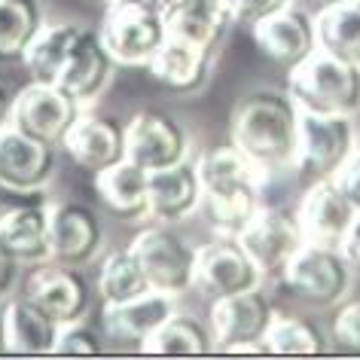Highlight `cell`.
<instances>
[{"mask_svg": "<svg viewBox=\"0 0 360 360\" xmlns=\"http://www.w3.org/2000/svg\"><path fill=\"white\" fill-rule=\"evenodd\" d=\"M22 61L31 79L65 89L79 104H92L110 86L116 68L101 34L74 22H46Z\"/></svg>", "mask_w": 360, "mask_h": 360, "instance_id": "6da1fadb", "label": "cell"}, {"mask_svg": "<svg viewBox=\"0 0 360 360\" xmlns=\"http://www.w3.org/2000/svg\"><path fill=\"white\" fill-rule=\"evenodd\" d=\"M202 177V217L217 236H238L250 217L263 208V195L269 171H263L248 153L236 143H217L205 150L199 159Z\"/></svg>", "mask_w": 360, "mask_h": 360, "instance_id": "7a4b0ae2", "label": "cell"}, {"mask_svg": "<svg viewBox=\"0 0 360 360\" xmlns=\"http://www.w3.org/2000/svg\"><path fill=\"white\" fill-rule=\"evenodd\" d=\"M300 113L302 110L290 92L254 89L232 110V143L269 174L293 168L296 141H300Z\"/></svg>", "mask_w": 360, "mask_h": 360, "instance_id": "3957f363", "label": "cell"}, {"mask_svg": "<svg viewBox=\"0 0 360 360\" xmlns=\"http://www.w3.org/2000/svg\"><path fill=\"white\" fill-rule=\"evenodd\" d=\"M287 92L293 95L300 110L357 116V110H360V65L342 61L318 46L302 65L287 70Z\"/></svg>", "mask_w": 360, "mask_h": 360, "instance_id": "277c9868", "label": "cell"}, {"mask_svg": "<svg viewBox=\"0 0 360 360\" xmlns=\"http://www.w3.org/2000/svg\"><path fill=\"white\" fill-rule=\"evenodd\" d=\"M101 43L113 56L116 68H143L168 40L162 10L150 0H110L101 22Z\"/></svg>", "mask_w": 360, "mask_h": 360, "instance_id": "5b68a950", "label": "cell"}, {"mask_svg": "<svg viewBox=\"0 0 360 360\" xmlns=\"http://www.w3.org/2000/svg\"><path fill=\"white\" fill-rule=\"evenodd\" d=\"M360 147L354 116L348 113H300V141H296L293 168L309 180L336 177L339 168Z\"/></svg>", "mask_w": 360, "mask_h": 360, "instance_id": "8992f818", "label": "cell"}, {"mask_svg": "<svg viewBox=\"0 0 360 360\" xmlns=\"http://www.w3.org/2000/svg\"><path fill=\"white\" fill-rule=\"evenodd\" d=\"M351 275L354 269L342 254V248H323V245H305L290 257L284 266V284L290 287L296 300L314 305V309H330L339 305L351 290Z\"/></svg>", "mask_w": 360, "mask_h": 360, "instance_id": "52a82bcc", "label": "cell"}, {"mask_svg": "<svg viewBox=\"0 0 360 360\" xmlns=\"http://www.w3.org/2000/svg\"><path fill=\"white\" fill-rule=\"evenodd\" d=\"M129 248L134 250V257L141 259L153 290L180 296L195 287L199 248L190 245L184 236H177L174 229H168V223L141 229Z\"/></svg>", "mask_w": 360, "mask_h": 360, "instance_id": "ba28073f", "label": "cell"}, {"mask_svg": "<svg viewBox=\"0 0 360 360\" xmlns=\"http://www.w3.org/2000/svg\"><path fill=\"white\" fill-rule=\"evenodd\" d=\"M263 272L254 257L245 250L238 236H214L208 245L199 248L195 259V287L208 300H220L229 293H241L263 284Z\"/></svg>", "mask_w": 360, "mask_h": 360, "instance_id": "9c48e42d", "label": "cell"}, {"mask_svg": "<svg viewBox=\"0 0 360 360\" xmlns=\"http://www.w3.org/2000/svg\"><path fill=\"white\" fill-rule=\"evenodd\" d=\"M79 113H83V104H79L74 95H68L65 89H58L52 83L31 79V83L15 95L10 122L19 125L31 138L52 143V147H61L65 134L70 131V125L77 122Z\"/></svg>", "mask_w": 360, "mask_h": 360, "instance_id": "30bf717a", "label": "cell"}, {"mask_svg": "<svg viewBox=\"0 0 360 360\" xmlns=\"http://www.w3.org/2000/svg\"><path fill=\"white\" fill-rule=\"evenodd\" d=\"M190 156V134L165 110H138L125 122V159L156 171Z\"/></svg>", "mask_w": 360, "mask_h": 360, "instance_id": "8fae6325", "label": "cell"}, {"mask_svg": "<svg viewBox=\"0 0 360 360\" xmlns=\"http://www.w3.org/2000/svg\"><path fill=\"white\" fill-rule=\"evenodd\" d=\"M272 318H275L272 300L259 287L211 300V311H208L214 342H217V351H223V354H229L241 342L266 339Z\"/></svg>", "mask_w": 360, "mask_h": 360, "instance_id": "7c38bea8", "label": "cell"}, {"mask_svg": "<svg viewBox=\"0 0 360 360\" xmlns=\"http://www.w3.org/2000/svg\"><path fill=\"white\" fill-rule=\"evenodd\" d=\"M238 241L254 257L263 275H281L290 257L305 245V236L296 220V211L290 214L284 208H259L238 232Z\"/></svg>", "mask_w": 360, "mask_h": 360, "instance_id": "4fadbf2b", "label": "cell"}, {"mask_svg": "<svg viewBox=\"0 0 360 360\" xmlns=\"http://www.w3.org/2000/svg\"><path fill=\"white\" fill-rule=\"evenodd\" d=\"M354 217H357V208L342 193L336 177L311 180V186L300 199V208H296V220L302 226L305 241L309 245H323V248H342Z\"/></svg>", "mask_w": 360, "mask_h": 360, "instance_id": "5bb4252c", "label": "cell"}, {"mask_svg": "<svg viewBox=\"0 0 360 360\" xmlns=\"http://www.w3.org/2000/svg\"><path fill=\"white\" fill-rule=\"evenodd\" d=\"M250 31H254V43L259 46V52L284 70L302 65L318 49V22H314L311 13L300 10L293 4L254 22Z\"/></svg>", "mask_w": 360, "mask_h": 360, "instance_id": "9a60e30c", "label": "cell"}, {"mask_svg": "<svg viewBox=\"0 0 360 360\" xmlns=\"http://www.w3.org/2000/svg\"><path fill=\"white\" fill-rule=\"evenodd\" d=\"M25 296L37 302L43 311H49L58 323H74L83 321L92 290L77 266L46 259V263L31 266L28 281H25Z\"/></svg>", "mask_w": 360, "mask_h": 360, "instance_id": "2e32d148", "label": "cell"}, {"mask_svg": "<svg viewBox=\"0 0 360 360\" xmlns=\"http://www.w3.org/2000/svg\"><path fill=\"white\" fill-rule=\"evenodd\" d=\"M104 229L98 214L83 202L49 205V248L52 259L68 266H86L98 254Z\"/></svg>", "mask_w": 360, "mask_h": 360, "instance_id": "e0dca14e", "label": "cell"}, {"mask_svg": "<svg viewBox=\"0 0 360 360\" xmlns=\"http://www.w3.org/2000/svg\"><path fill=\"white\" fill-rule=\"evenodd\" d=\"M174 300L177 296H171V293L147 290L143 296H134L129 302L104 305V314H101L104 336L113 339L116 345L143 351V345L150 342L153 333L177 311Z\"/></svg>", "mask_w": 360, "mask_h": 360, "instance_id": "ac0fdd59", "label": "cell"}, {"mask_svg": "<svg viewBox=\"0 0 360 360\" xmlns=\"http://www.w3.org/2000/svg\"><path fill=\"white\" fill-rule=\"evenodd\" d=\"M61 147L79 168L98 174L125 159V125L107 113H79Z\"/></svg>", "mask_w": 360, "mask_h": 360, "instance_id": "d6986e66", "label": "cell"}, {"mask_svg": "<svg viewBox=\"0 0 360 360\" xmlns=\"http://www.w3.org/2000/svg\"><path fill=\"white\" fill-rule=\"evenodd\" d=\"M56 174V147L25 134L19 125H0V177L22 190H46Z\"/></svg>", "mask_w": 360, "mask_h": 360, "instance_id": "ffe728a7", "label": "cell"}, {"mask_svg": "<svg viewBox=\"0 0 360 360\" xmlns=\"http://www.w3.org/2000/svg\"><path fill=\"white\" fill-rule=\"evenodd\" d=\"M202 211V177L190 159L150 171V217L156 223H184Z\"/></svg>", "mask_w": 360, "mask_h": 360, "instance_id": "44dd1931", "label": "cell"}, {"mask_svg": "<svg viewBox=\"0 0 360 360\" xmlns=\"http://www.w3.org/2000/svg\"><path fill=\"white\" fill-rule=\"evenodd\" d=\"M162 19L168 37L195 43L208 52L217 49L236 25L223 0H171L162 10Z\"/></svg>", "mask_w": 360, "mask_h": 360, "instance_id": "7402d4cb", "label": "cell"}, {"mask_svg": "<svg viewBox=\"0 0 360 360\" xmlns=\"http://www.w3.org/2000/svg\"><path fill=\"white\" fill-rule=\"evenodd\" d=\"M211 56L214 52L195 46V43L168 37L159 46L156 56H153L147 70L168 92L195 95L199 89H205V83H208V77H211Z\"/></svg>", "mask_w": 360, "mask_h": 360, "instance_id": "603a6c76", "label": "cell"}, {"mask_svg": "<svg viewBox=\"0 0 360 360\" xmlns=\"http://www.w3.org/2000/svg\"><path fill=\"white\" fill-rule=\"evenodd\" d=\"M95 190L104 211L125 223L150 217V171L138 162L122 159L95 174Z\"/></svg>", "mask_w": 360, "mask_h": 360, "instance_id": "cb8c5ba5", "label": "cell"}, {"mask_svg": "<svg viewBox=\"0 0 360 360\" xmlns=\"http://www.w3.org/2000/svg\"><path fill=\"white\" fill-rule=\"evenodd\" d=\"M4 327H6V354H56L61 323L43 311L28 296L13 300L4 309Z\"/></svg>", "mask_w": 360, "mask_h": 360, "instance_id": "d4e9b609", "label": "cell"}, {"mask_svg": "<svg viewBox=\"0 0 360 360\" xmlns=\"http://www.w3.org/2000/svg\"><path fill=\"white\" fill-rule=\"evenodd\" d=\"M0 245L22 266H37L52 259L49 248V202L25 205V208L0 217Z\"/></svg>", "mask_w": 360, "mask_h": 360, "instance_id": "484cf974", "label": "cell"}, {"mask_svg": "<svg viewBox=\"0 0 360 360\" xmlns=\"http://www.w3.org/2000/svg\"><path fill=\"white\" fill-rule=\"evenodd\" d=\"M318 22V46L327 49L351 65H360V0H342V4L321 6L314 13Z\"/></svg>", "mask_w": 360, "mask_h": 360, "instance_id": "4316f807", "label": "cell"}, {"mask_svg": "<svg viewBox=\"0 0 360 360\" xmlns=\"http://www.w3.org/2000/svg\"><path fill=\"white\" fill-rule=\"evenodd\" d=\"M208 351H217L211 323H202L199 318H193V314H180V311L171 314L150 336L147 345H143V354H165V357L208 354Z\"/></svg>", "mask_w": 360, "mask_h": 360, "instance_id": "83f0119b", "label": "cell"}, {"mask_svg": "<svg viewBox=\"0 0 360 360\" xmlns=\"http://www.w3.org/2000/svg\"><path fill=\"white\" fill-rule=\"evenodd\" d=\"M98 293H101L104 305H116V302H129L134 296H143L147 290H153L147 272H143L141 259L134 257L131 248L113 250V254L104 257L101 269H98Z\"/></svg>", "mask_w": 360, "mask_h": 360, "instance_id": "f1b7e54d", "label": "cell"}, {"mask_svg": "<svg viewBox=\"0 0 360 360\" xmlns=\"http://www.w3.org/2000/svg\"><path fill=\"white\" fill-rule=\"evenodd\" d=\"M43 25L40 0H0V58H25Z\"/></svg>", "mask_w": 360, "mask_h": 360, "instance_id": "f546056e", "label": "cell"}, {"mask_svg": "<svg viewBox=\"0 0 360 360\" xmlns=\"http://www.w3.org/2000/svg\"><path fill=\"white\" fill-rule=\"evenodd\" d=\"M269 351L272 354H327L333 348L330 336L321 330V323H314L311 318L302 314H281L275 311L272 323L266 333Z\"/></svg>", "mask_w": 360, "mask_h": 360, "instance_id": "4dcf8cb0", "label": "cell"}, {"mask_svg": "<svg viewBox=\"0 0 360 360\" xmlns=\"http://www.w3.org/2000/svg\"><path fill=\"white\" fill-rule=\"evenodd\" d=\"M101 351H104L101 333H95L92 327H86L83 321L61 323L58 345H56L58 357H95V354H101Z\"/></svg>", "mask_w": 360, "mask_h": 360, "instance_id": "1f68e13d", "label": "cell"}, {"mask_svg": "<svg viewBox=\"0 0 360 360\" xmlns=\"http://www.w3.org/2000/svg\"><path fill=\"white\" fill-rule=\"evenodd\" d=\"M330 345L342 354H360V300L339 305L330 323Z\"/></svg>", "mask_w": 360, "mask_h": 360, "instance_id": "d6a6232c", "label": "cell"}, {"mask_svg": "<svg viewBox=\"0 0 360 360\" xmlns=\"http://www.w3.org/2000/svg\"><path fill=\"white\" fill-rule=\"evenodd\" d=\"M223 4H226L232 22L254 25L259 19H266V15H272L278 10H284V6H290L293 0H223Z\"/></svg>", "mask_w": 360, "mask_h": 360, "instance_id": "836d02e7", "label": "cell"}, {"mask_svg": "<svg viewBox=\"0 0 360 360\" xmlns=\"http://www.w3.org/2000/svg\"><path fill=\"white\" fill-rule=\"evenodd\" d=\"M40 202H49L46 190H22V186L0 177V217L25 208V205H40Z\"/></svg>", "mask_w": 360, "mask_h": 360, "instance_id": "e575fe53", "label": "cell"}, {"mask_svg": "<svg viewBox=\"0 0 360 360\" xmlns=\"http://www.w3.org/2000/svg\"><path fill=\"white\" fill-rule=\"evenodd\" d=\"M336 184L342 186V193L348 195L351 205H354L357 214H360V147H357L354 153H351V159L339 168Z\"/></svg>", "mask_w": 360, "mask_h": 360, "instance_id": "d590c367", "label": "cell"}, {"mask_svg": "<svg viewBox=\"0 0 360 360\" xmlns=\"http://www.w3.org/2000/svg\"><path fill=\"white\" fill-rule=\"evenodd\" d=\"M19 259H15L10 250H6L4 245H0V296L10 293L13 284H15V272H19Z\"/></svg>", "mask_w": 360, "mask_h": 360, "instance_id": "8d00e7d4", "label": "cell"}, {"mask_svg": "<svg viewBox=\"0 0 360 360\" xmlns=\"http://www.w3.org/2000/svg\"><path fill=\"white\" fill-rule=\"evenodd\" d=\"M342 254H345V259L351 263V269H354V272H360V214L354 217V223H351L345 241H342Z\"/></svg>", "mask_w": 360, "mask_h": 360, "instance_id": "74e56055", "label": "cell"}, {"mask_svg": "<svg viewBox=\"0 0 360 360\" xmlns=\"http://www.w3.org/2000/svg\"><path fill=\"white\" fill-rule=\"evenodd\" d=\"M13 101H15V95H10V89L0 83V125L10 122V116H13Z\"/></svg>", "mask_w": 360, "mask_h": 360, "instance_id": "f35d334b", "label": "cell"}, {"mask_svg": "<svg viewBox=\"0 0 360 360\" xmlns=\"http://www.w3.org/2000/svg\"><path fill=\"white\" fill-rule=\"evenodd\" d=\"M0 354H6V327H4V311H0Z\"/></svg>", "mask_w": 360, "mask_h": 360, "instance_id": "ab89813d", "label": "cell"}, {"mask_svg": "<svg viewBox=\"0 0 360 360\" xmlns=\"http://www.w3.org/2000/svg\"><path fill=\"white\" fill-rule=\"evenodd\" d=\"M311 4H314V6H318V10H321V6H330V4H342V0H311Z\"/></svg>", "mask_w": 360, "mask_h": 360, "instance_id": "60d3db41", "label": "cell"}, {"mask_svg": "<svg viewBox=\"0 0 360 360\" xmlns=\"http://www.w3.org/2000/svg\"><path fill=\"white\" fill-rule=\"evenodd\" d=\"M95 4H110V0H95Z\"/></svg>", "mask_w": 360, "mask_h": 360, "instance_id": "b9f144b4", "label": "cell"}]
</instances>
